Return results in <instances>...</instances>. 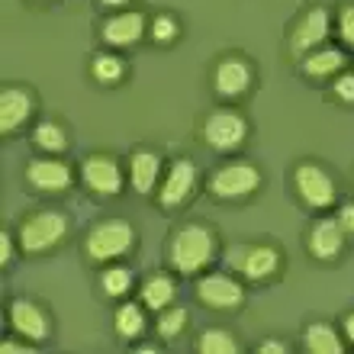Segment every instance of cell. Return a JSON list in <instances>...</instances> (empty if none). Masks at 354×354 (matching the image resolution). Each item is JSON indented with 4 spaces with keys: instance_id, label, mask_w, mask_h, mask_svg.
Wrapping results in <instances>:
<instances>
[{
    "instance_id": "obj_20",
    "label": "cell",
    "mask_w": 354,
    "mask_h": 354,
    "mask_svg": "<svg viewBox=\"0 0 354 354\" xmlns=\"http://www.w3.org/2000/svg\"><path fill=\"white\" fill-rule=\"evenodd\" d=\"M303 348L309 354H345L348 342L335 326H328V322H309L306 332H303Z\"/></svg>"
},
{
    "instance_id": "obj_21",
    "label": "cell",
    "mask_w": 354,
    "mask_h": 354,
    "mask_svg": "<svg viewBox=\"0 0 354 354\" xmlns=\"http://www.w3.org/2000/svg\"><path fill=\"white\" fill-rule=\"evenodd\" d=\"M139 297H142V303H145V309L161 313V309H168L171 303H174L177 283L171 274H151V277H145V283H142Z\"/></svg>"
},
{
    "instance_id": "obj_3",
    "label": "cell",
    "mask_w": 354,
    "mask_h": 354,
    "mask_svg": "<svg viewBox=\"0 0 354 354\" xmlns=\"http://www.w3.org/2000/svg\"><path fill=\"white\" fill-rule=\"evenodd\" d=\"M261 184H264V177L254 161H225V165H219L209 174L206 190L216 200H245V196L258 194Z\"/></svg>"
},
{
    "instance_id": "obj_27",
    "label": "cell",
    "mask_w": 354,
    "mask_h": 354,
    "mask_svg": "<svg viewBox=\"0 0 354 354\" xmlns=\"http://www.w3.org/2000/svg\"><path fill=\"white\" fill-rule=\"evenodd\" d=\"M149 39L158 42V46H171L180 39V19L174 13H158V17L149 19Z\"/></svg>"
},
{
    "instance_id": "obj_25",
    "label": "cell",
    "mask_w": 354,
    "mask_h": 354,
    "mask_svg": "<svg viewBox=\"0 0 354 354\" xmlns=\"http://www.w3.org/2000/svg\"><path fill=\"white\" fill-rule=\"evenodd\" d=\"M194 348L200 354H239L242 351L229 328H206V332H200V338L194 342Z\"/></svg>"
},
{
    "instance_id": "obj_4",
    "label": "cell",
    "mask_w": 354,
    "mask_h": 354,
    "mask_svg": "<svg viewBox=\"0 0 354 354\" xmlns=\"http://www.w3.org/2000/svg\"><path fill=\"white\" fill-rule=\"evenodd\" d=\"M136 245V229L126 219H103L87 232L84 254L93 264H106L116 258H126Z\"/></svg>"
},
{
    "instance_id": "obj_24",
    "label": "cell",
    "mask_w": 354,
    "mask_h": 354,
    "mask_svg": "<svg viewBox=\"0 0 354 354\" xmlns=\"http://www.w3.org/2000/svg\"><path fill=\"white\" fill-rule=\"evenodd\" d=\"M91 75L103 87H113L126 77V62H122V55H113V52H97L91 62Z\"/></svg>"
},
{
    "instance_id": "obj_32",
    "label": "cell",
    "mask_w": 354,
    "mask_h": 354,
    "mask_svg": "<svg viewBox=\"0 0 354 354\" xmlns=\"http://www.w3.org/2000/svg\"><path fill=\"white\" fill-rule=\"evenodd\" d=\"M10 261H13V235L3 229V232H0V264L7 268Z\"/></svg>"
},
{
    "instance_id": "obj_19",
    "label": "cell",
    "mask_w": 354,
    "mask_h": 354,
    "mask_svg": "<svg viewBox=\"0 0 354 354\" xmlns=\"http://www.w3.org/2000/svg\"><path fill=\"white\" fill-rule=\"evenodd\" d=\"M32 106H36V100L26 87H3V93H0V132L13 136L17 129H23L32 116Z\"/></svg>"
},
{
    "instance_id": "obj_36",
    "label": "cell",
    "mask_w": 354,
    "mask_h": 354,
    "mask_svg": "<svg viewBox=\"0 0 354 354\" xmlns=\"http://www.w3.org/2000/svg\"><path fill=\"white\" fill-rule=\"evenodd\" d=\"M100 7H106V10H126V7H132V0H97Z\"/></svg>"
},
{
    "instance_id": "obj_23",
    "label": "cell",
    "mask_w": 354,
    "mask_h": 354,
    "mask_svg": "<svg viewBox=\"0 0 354 354\" xmlns=\"http://www.w3.org/2000/svg\"><path fill=\"white\" fill-rule=\"evenodd\" d=\"M32 145H36L39 151H46V155H62V151L68 149L65 126L55 120H42L36 126V132H32Z\"/></svg>"
},
{
    "instance_id": "obj_7",
    "label": "cell",
    "mask_w": 354,
    "mask_h": 354,
    "mask_svg": "<svg viewBox=\"0 0 354 354\" xmlns=\"http://www.w3.org/2000/svg\"><path fill=\"white\" fill-rule=\"evenodd\" d=\"M200 136L213 151L219 155H229V151L242 149L245 139H248V120H245L239 110H229V106H219L203 120L200 126Z\"/></svg>"
},
{
    "instance_id": "obj_29",
    "label": "cell",
    "mask_w": 354,
    "mask_h": 354,
    "mask_svg": "<svg viewBox=\"0 0 354 354\" xmlns=\"http://www.w3.org/2000/svg\"><path fill=\"white\" fill-rule=\"evenodd\" d=\"M335 36L345 48H354V0H348L335 13Z\"/></svg>"
},
{
    "instance_id": "obj_18",
    "label": "cell",
    "mask_w": 354,
    "mask_h": 354,
    "mask_svg": "<svg viewBox=\"0 0 354 354\" xmlns=\"http://www.w3.org/2000/svg\"><path fill=\"white\" fill-rule=\"evenodd\" d=\"M345 68H348V55H345V48H338V46H319L309 55L299 58V71L309 81H335Z\"/></svg>"
},
{
    "instance_id": "obj_6",
    "label": "cell",
    "mask_w": 354,
    "mask_h": 354,
    "mask_svg": "<svg viewBox=\"0 0 354 354\" xmlns=\"http://www.w3.org/2000/svg\"><path fill=\"white\" fill-rule=\"evenodd\" d=\"M293 187H297V196L309 209L316 213H326L338 203V184L332 171L316 165V161H299L293 168Z\"/></svg>"
},
{
    "instance_id": "obj_37",
    "label": "cell",
    "mask_w": 354,
    "mask_h": 354,
    "mask_svg": "<svg viewBox=\"0 0 354 354\" xmlns=\"http://www.w3.org/2000/svg\"><path fill=\"white\" fill-rule=\"evenodd\" d=\"M32 3H48V0H32Z\"/></svg>"
},
{
    "instance_id": "obj_31",
    "label": "cell",
    "mask_w": 354,
    "mask_h": 354,
    "mask_svg": "<svg viewBox=\"0 0 354 354\" xmlns=\"http://www.w3.org/2000/svg\"><path fill=\"white\" fill-rule=\"evenodd\" d=\"M335 219L342 223V229H345L348 235H354V203H342V206H338Z\"/></svg>"
},
{
    "instance_id": "obj_28",
    "label": "cell",
    "mask_w": 354,
    "mask_h": 354,
    "mask_svg": "<svg viewBox=\"0 0 354 354\" xmlns=\"http://www.w3.org/2000/svg\"><path fill=\"white\" fill-rule=\"evenodd\" d=\"M187 309L184 306H168V309H161V316H158V335L165 338V342H171V338H180L184 335V328H187Z\"/></svg>"
},
{
    "instance_id": "obj_8",
    "label": "cell",
    "mask_w": 354,
    "mask_h": 354,
    "mask_svg": "<svg viewBox=\"0 0 354 354\" xmlns=\"http://www.w3.org/2000/svg\"><path fill=\"white\" fill-rule=\"evenodd\" d=\"M232 268L248 283H261L280 274L283 254L277 245H245V248H232Z\"/></svg>"
},
{
    "instance_id": "obj_16",
    "label": "cell",
    "mask_w": 354,
    "mask_h": 354,
    "mask_svg": "<svg viewBox=\"0 0 354 354\" xmlns=\"http://www.w3.org/2000/svg\"><path fill=\"white\" fill-rule=\"evenodd\" d=\"M26 184L39 194H65L75 184V171L62 158H32L26 165Z\"/></svg>"
},
{
    "instance_id": "obj_35",
    "label": "cell",
    "mask_w": 354,
    "mask_h": 354,
    "mask_svg": "<svg viewBox=\"0 0 354 354\" xmlns=\"http://www.w3.org/2000/svg\"><path fill=\"white\" fill-rule=\"evenodd\" d=\"M258 351L261 354H287V345H283V342H264Z\"/></svg>"
},
{
    "instance_id": "obj_22",
    "label": "cell",
    "mask_w": 354,
    "mask_h": 354,
    "mask_svg": "<svg viewBox=\"0 0 354 354\" xmlns=\"http://www.w3.org/2000/svg\"><path fill=\"white\" fill-rule=\"evenodd\" d=\"M113 328L116 335L126 342L142 338V332L149 328V316H145V303H120L116 316H113Z\"/></svg>"
},
{
    "instance_id": "obj_13",
    "label": "cell",
    "mask_w": 354,
    "mask_h": 354,
    "mask_svg": "<svg viewBox=\"0 0 354 354\" xmlns=\"http://www.w3.org/2000/svg\"><path fill=\"white\" fill-rule=\"evenodd\" d=\"M81 184L97 196H116L126 187V174H122L120 161L113 155L97 151V155H87L84 165H81Z\"/></svg>"
},
{
    "instance_id": "obj_12",
    "label": "cell",
    "mask_w": 354,
    "mask_h": 354,
    "mask_svg": "<svg viewBox=\"0 0 354 354\" xmlns=\"http://www.w3.org/2000/svg\"><path fill=\"white\" fill-rule=\"evenodd\" d=\"M254 68L242 55H223L213 68V93L219 100H239L252 91Z\"/></svg>"
},
{
    "instance_id": "obj_5",
    "label": "cell",
    "mask_w": 354,
    "mask_h": 354,
    "mask_svg": "<svg viewBox=\"0 0 354 354\" xmlns=\"http://www.w3.org/2000/svg\"><path fill=\"white\" fill-rule=\"evenodd\" d=\"M332 32H335V17H332V10H328L326 3H313V7H306L299 13L293 29H290V39H287L290 55L299 62V58L309 55L313 48L326 46Z\"/></svg>"
},
{
    "instance_id": "obj_26",
    "label": "cell",
    "mask_w": 354,
    "mask_h": 354,
    "mask_svg": "<svg viewBox=\"0 0 354 354\" xmlns=\"http://www.w3.org/2000/svg\"><path fill=\"white\" fill-rule=\"evenodd\" d=\"M100 287H103V293H106L110 299L129 297V290H132V270L126 268V264H110V268L100 274Z\"/></svg>"
},
{
    "instance_id": "obj_15",
    "label": "cell",
    "mask_w": 354,
    "mask_h": 354,
    "mask_svg": "<svg viewBox=\"0 0 354 354\" xmlns=\"http://www.w3.org/2000/svg\"><path fill=\"white\" fill-rule=\"evenodd\" d=\"M345 242H348V232L342 229L335 216H319L316 223L309 225V235H306V248L316 261H338L342 252H345Z\"/></svg>"
},
{
    "instance_id": "obj_9",
    "label": "cell",
    "mask_w": 354,
    "mask_h": 354,
    "mask_svg": "<svg viewBox=\"0 0 354 354\" xmlns=\"http://www.w3.org/2000/svg\"><path fill=\"white\" fill-rule=\"evenodd\" d=\"M196 184H200V168H196L190 158H174L171 161V168L165 171L161 177V187H158V206L161 209H177V206H184L190 196H194Z\"/></svg>"
},
{
    "instance_id": "obj_33",
    "label": "cell",
    "mask_w": 354,
    "mask_h": 354,
    "mask_svg": "<svg viewBox=\"0 0 354 354\" xmlns=\"http://www.w3.org/2000/svg\"><path fill=\"white\" fill-rule=\"evenodd\" d=\"M0 351L3 354H26V351H32V348L23 345V342H10L7 338V342H0Z\"/></svg>"
},
{
    "instance_id": "obj_2",
    "label": "cell",
    "mask_w": 354,
    "mask_h": 354,
    "mask_svg": "<svg viewBox=\"0 0 354 354\" xmlns=\"http://www.w3.org/2000/svg\"><path fill=\"white\" fill-rule=\"evenodd\" d=\"M68 216L58 213V209H36L29 213L17 229V242L26 254H46L52 248L65 242L68 235Z\"/></svg>"
},
{
    "instance_id": "obj_30",
    "label": "cell",
    "mask_w": 354,
    "mask_h": 354,
    "mask_svg": "<svg viewBox=\"0 0 354 354\" xmlns=\"http://www.w3.org/2000/svg\"><path fill=\"white\" fill-rule=\"evenodd\" d=\"M332 97H335L338 103H345V106H354V71L351 68H345V71L332 81Z\"/></svg>"
},
{
    "instance_id": "obj_10",
    "label": "cell",
    "mask_w": 354,
    "mask_h": 354,
    "mask_svg": "<svg viewBox=\"0 0 354 354\" xmlns=\"http://www.w3.org/2000/svg\"><path fill=\"white\" fill-rule=\"evenodd\" d=\"M196 299L209 309H219V313H229V309H239L245 303V287L242 280H235L232 274H223V270H209V274H200L196 280Z\"/></svg>"
},
{
    "instance_id": "obj_17",
    "label": "cell",
    "mask_w": 354,
    "mask_h": 354,
    "mask_svg": "<svg viewBox=\"0 0 354 354\" xmlns=\"http://www.w3.org/2000/svg\"><path fill=\"white\" fill-rule=\"evenodd\" d=\"M161 155L151 149H136L129 155V187L136 190L139 196H151L158 194L161 187Z\"/></svg>"
},
{
    "instance_id": "obj_14",
    "label": "cell",
    "mask_w": 354,
    "mask_h": 354,
    "mask_svg": "<svg viewBox=\"0 0 354 354\" xmlns=\"http://www.w3.org/2000/svg\"><path fill=\"white\" fill-rule=\"evenodd\" d=\"M7 322L10 328L17 332L19 338H29L32 345H42L48 335H52V322H48V313L32 299L19 297L7 306Z\"/></svg>"
},
{
    "instance_id": "obj_1",
    "label": "cell",
    "mask_w": 354,
    "mask_h": 354,
    "mask_svg": "<svg viewBox=\"0 0 354 354\" xmlns=\"http://www.w3.org/2000/svg\"><path fill=\"white\" fill-rule=\"evenodd\" d=\"M216 248H219V242H216V232L209 225L187 223L171 235L168 264L177 274H184V277H196V274H203V270L213 264Z\"/></svg>"
},
{
    "instance_id": "obj_11",
    "label": "cell",
    "mask_w": 354,
    "mask_h": 354,
    "mask_svg": "<svg viewBox=\"0 0 354 354\" xmlns=\"http://www.w3.org/2000/svg\"><path fill=\"white\" fill-rule=\"evenodd\" d=\"M145 32H149V19H145V13L136 10V7L113 10L110 17L103 19V26H100L103 46L120 48V52L122 48H129V46H136V42H142Z\"/></svg>"
},
{
    "instance_id": "obj_34",
    "label": "cell",
    "mask_w": 354,
    "mask_h": 354,
    "mask_svg": "<svg viewBox=\"0 0 354 354\" xmlns=\"http://www.w3.org/2000/svg\"><path fill=\"white\" fill-rule=\"evenodd\" d=\"M342 335H345L348 345H354V309L348 313L345 319H342Z\"/></svg>"
}]
</instances>
